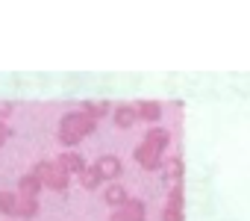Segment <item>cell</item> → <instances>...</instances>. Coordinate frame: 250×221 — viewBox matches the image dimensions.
<instances>
[{"instance_id":"obj_1","label":"cell","mask_w":250,"mask_h":221,"mask_svg":"<svg viewBox=\"0 0 250 221\" xmlns=\"http://www.w3.org/2000/svg\"><path fill=\"white\" fill-rule=\"evenodd\" d=\"M97 130V124L88 118V115H83L80 109H74V112H65L62 118H59V130H56V139H59V145L62 148H77L85 136H91Z\"/></svg>"},{"instance_id":"obj_2","label":"cell","mask_w":250,"mask_h":221,"mask_svg":"<svg viewBox=\"0 0 250 221\" xmlns=\"http://www.w3.org/2000/svg\"><path fill=\"white\" fill-rule=\"evenodd\" d=\"M30 171L42 180V186H44V189H53V192H68V186H71V174H65V171H62L56 162H50V159L36 162Z\"/></svg>"},{"instance_id":"obj_3","label":"cell","mask_w":250,"mask_h":221,"mask_svg":"<svg viewBox=\"0 0 250 221\" xmlns=\"http://www.w3.org/2000/svg\"><path fill=\"white\" fill-rule=\"evenodd\" d=\"M109 221H147V206L142 198H127L124 206L109 212Z\"/></svg>"},{"instance_id":"obj_4","label":"cell","mask_w":250,"mask_h":221,"mask_svg":"<svg viewBox=\"0 0 250 221\" xmlns=\"http://www.w3.org/2000/svg\"><path fill=\"white\" fill-rule=\"evenodd\" d=\"M91 168L97 171V177H100L103 183H118V177L124 174V162H121V156H115V154H103V156H97Z\"/></svg>"},{"instance_id":"obj_5","label":"cell","mask_w":250,"mask_h":221,"mask_svg":"<svg viewBox=\"0 0 250 221\" xmlns=\"http://www.w3.org/2000/svg\"><path fill=\"white\" fill-rule=\"evenodd\" d=\"M133 159H136L145 171H159V165H162V159H165V156H162V154H156L153 148H147V145L142 142V145H136Z\"/></svg>"},{"instance_id":"obj_6","label":"cell","mask_w":250,"mask_h":221,"mask_svg":"<svg viewBox=\"0 0 250 221\" xmlns=\"http://www.w3.org/2000/svg\"><path fill=\"white\" fill-rule=\"evenodd\" d=\"M136 106V118L139 121H145V124H159V118H162V103L159 100H139V103H133Z\"/></svg>"},{"instance_id":"obj_7","label":"cell","mask_w":250,"mask_h":221,"mask_svg":"<svg viewBox=\"0 0 250 221\" xmlns=\"http://www.w3.org/2000/svg\"><path fill=\"white\" fill-rule=\"evenodd\" d=\"M39 209H42L39 198H24V195H15V203H12V218H24V221H30V218H36V215H39Z\"/></svg>"},{"instance_id":"obj_8","label":"cell","mask_w":250,"mask_h":221,"mask_svg":"<svg viewBox=\"0 0 250 221\" xmlns=\"http://www.w3.org/2000/svg\"><path fill=\"white\" fill-rule=\"evenodd\" d=\"M112 121H115L118 130H133V124H139L136 106H133V103H118V106L112 109Z\"/></svg>"},{"instance_id":"obj_9","label":"cell","mask_w":250,"mask_h":221,"mask_svg":"<svg viewBox=\"0 0 250 221\" xmlns=\"http://www.w3.org/2000/svg\"><path fill=\"white\" fill-rule=\"evenodd\" d=\"M145 145L165 156V151H168V145H171V133H168L165 127H147V133H145Z\"/></svg>"},{"instance_id":"obj_10","label":"cell","mask_w":250,"mask_h":221,"mask_svg":"<svg viewBox=\"0 0 250 221\" xmlns=\"http://www.w3.org/2000/svg\"><path fill=\"white\" fill-rule=\"evenodd\" d=\"M53 162H56L65 174H71V177H74V174H80V171L85 168V159H83L77 151H59V156H56Z\"/></svg>"},{"instance_id":"obj_11","label":"cell","mask_w":250,"mask_h":221,"mask_svg":"<svg viewBox=\"0 0 250 221\" xmlns=\"http://www.w3.org/2000/svg\"><path fill=\"white\" fill-rule=\"evenodd\" d=\"M159 171H162V177H165V180L174 186V183H183V174H186V162H183V156H168V159H162Z\"/></svg>"},{"instance_id":"obj_12","label":"cell","mask_w":250,"mask_h":221,"mask_svg":"<svg viewBox=\"0 0 250 221\" xmlns=\"http://www.w3.org/2000/svg\"><path fill=\"white\" fill-rule=\"evenodd\" d=\"M130 198V192H127V186L124 183H109L106 189H103V200H106V206H112V209H118V206H124V200Z\"/></svg>"},{"instance_id":"obj_13","label":"cell","mask_w":250,"mask_h":221,"mask_svg":"<svg viewBox=\"0 0 250 221\" xmlns=\"http://www.w3.org/2000/svg\"><path fill=\"white\" fill-rule=\"evenodd\" d=\"M42 180L33 174V171H27V174H21V180H18V192L15 195H24V198H39L42 195Z\"/></svg>"},{"instance_id":"obj_14","label":"cell","mask_w":250,"mask_h":221,"mask_svg":"<svg viewBox=\"0 0 250 221\" xmlns=\"http://www.w3.org/2000/svg\"><path fill=\"white\" fill-rule=\"evenodd\" d=\"M80 112H83V115H88V118L97 124L100 118H106V115L112 112V109H109V103H106V100H85V103H80Z\"/></svg>"},{"instance_id":"obj_15","label":"cell","mask_w":250,"mask_h":221,"mask_svg":"<svg viewBox=\"0 0 250 221\" xmlns=\"http://www.w3.org/2000/svg\"><path fill=\"white\" fill-rule=\"evenodd\" d=\"M77 180H80V186H83L85 192H97V189L103 186V180L97 177V171H94L91 165H85V168H83V171L77 174Z\"/></svg>"},{"instance_id":"obj_16","label":"cell","mask_w":250,"mask_h":221,"mask_svg":"<svg viewBox=\"0 0 250 221\" xmlns=\"http://www.w3.org/2000/svg\"><path fill=\"white\" fill-rule=\"evenodd\" d=\"M183 203H186V198H183V183H174V186L168 189V203H165V206L183 209Z\"/></svg>"},{"instance_id":"obj_17","label":"cell","mask_w":250,"mask_h":221,"mask_svg":"<svg viewBox=\"0 0 250 221\" xmlns=\"http://www.w3.org/2000/svg\"><path fill=\"white\" fill-rule=\"evenodd\" d=\"M12 203H15V192L0 189V215H9L12 218Z\"/></svg>"},{"instance_id":"obj_18","label":"cell","mask_w":250,"mask_h":221,"mask_svg":"<svg viewBox=\"0 0 250 221\" xmlns=\"http://www.w3.org/2000/svg\"><path fill=\"white\" fill-rule=\"evenodd\" d=\"M162 221H186V212H183V209L162 206Z\"/></svg>"},{"instance_id":"obj_19","label":"cell","mask_w":250,"mask_h":221,"mask_svg":"<svg viewBox=\"0 0 250 221\" xmlns=\"http://www.w3.org/2000/svg\"><path fill=\"white\" fill-rule=\"evenodd\" d=\"M15 112V103L9 100H0V121H9V115Z\"/></svg>"},{"instance_id":"obj_20","label":"cell","mask_w":250,"mask_h":221,"mask_svg":"<svg viewBox=\"0 0 250 221\" xmlns=\"http://www.w3.org/2000/svg\"><path fill=\"white\" fill-rule=\"evenodd\" d=\"M9 139H12V127H9L6 121H0V148H3Z\"/></svg>"}]
</instances>
